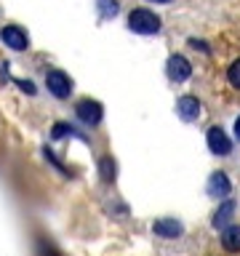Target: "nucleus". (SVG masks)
I'll list each match as a JSON object with an SVG mask.
<instances>
[{
  "instance_id": "7",
  "label": "nucleus",
  "mask_w": 240,
  "mask_h": 256,
  "mask_svg": "<svg viewBox=\"0 0 240 256\" xmlns=\"http://www.w3.org/2000/svg\"><path fill=\"white\" fill-rule=\"evenodd\" d=\"M152 232H155L158 238H166V240H176V238H182V222H176V219H155L152 222Z\"/></svg>"
},
{
  "instance_id": "2",
  "label": "nucleus",
  "mask_w": 240,
  "mask_h": 256,
  "mask_svg": "<svg viewBox=\"0 0 240 256\" xmlns=\"http://www.w3.org/2000/svg\"><path fill=\"white\" fill-rule=\"evenodd\" d=\"M46 86H48V91H51L56 99H67V96L72 94V80L67 72H62V70H51L46 75Z\"/></svg>"
},
{
  "instance_id": "12",
  "label": "nucleus",
  "mask_w": 240,
  "mask_h": 256,
  "mask_svg": "<svg viewBox=\"0 0 240 256\" xmlns=\"http://www.w3.org/2000/svg\"><path fill=\"white\" fill-rule=\"evenodd\" d=\"M99 176H102V182H112L118 176V166H115V160H112L110 155L99 160Z\"/></svg>"
},
{
  "instance_id": "3",
  "label": "nucleus",
  "mask_w": 240,
  "mask_h": 256,
  "mask_svg": "<svg viewBox=\"0 0 240 256\" xmlns=\"http://www.w3.org/2000/svg\"><path fill=\"white\" fill-rule=\"evenodd\" d=\"M75 115H78L80 123H86V126H99V123H102V118H104V110H102V104H99V102L83 99V102H78Z\"/></svg>"
},
{
  "instance_id": "9",
  "label": "nucleus",
  "mask_w": 240,
  "mask_h": 256,
  "mask_svg": "<svg viewBox=\"0 0 240 256\" xmlns=\"http://www.w3.org/2000/svg\"><path fill=\"white\" fill-rule=\"evenodd\" d=\"M230 192H232L230 176L224 174V171L211 174V179H208V195H211V198H227Z\"/></svg>"
},
{
  "instance_id": "14",
  "label": "nucleus",
  "mask_w": 240,
  "mask_h": 256,
  "mask_svg": "<svg viewBox=\"0 0 240 256\" xmlns=\"http://www.w3.org/2000/svg\"><path fill=\"white\" fill-rule=\"evenodd\" d=\"M51 136H54V139H62V136H78V131H75L70 123H56L54 131H51Z\"/></svg>"
},
{
  "instance_id": "6",
  "label": "nucleus",
  "mask_w": 240,
  "mask_h": 256,
  "mask_svg": "<svg viewBox=\"0 0 240 256\" xmlns=\"http://www.w3.org/2000/svg\"><path fill=\"white\" fill-rule=\"evenodd\" d=\"M192 75V64L184 59L182 54H174L171 59H168V78L176 80V83H184Z\"/></svg>"
},
{
  "instance_id": "5",
  "label": "nucleus",
  "mask_w": 240,
  "mask_h": 256,
  "mask_svg": "<svg viewBox=\"0 0 240 256\" xmlns=\"http://www.w3.org/2000/svg\"><path fill=\"white\" fill-rule=\"evenodd\" d=\"M206 142H208V150L214 152V155H230L232 152V144H230V136L222 131V128H208V134H206Z\"/></svg>"
},
{
  "instance_id": "8",
  "label": "nucleus",
  "mask_w": 240,
  "mask_h": 256,
  "mask_svg": "<svg viewBox=\"0 0 240 256\" xmlns=\"http://www.w3.org/2000/svg\"><path fill=\"white\" fill-rule=\"evenodd\" d=\"M176 112H179V118L184 123H192V120L200 118V102L198 96H182L179 102H176Z\"/></svg>"
},
{
  "instance_id": "13",
  "label": "nucleus",
  "mask_w": 240,
  "mask_h": 256,
  "mask_svg": "<svg viewBox=\"0 0 240 256\" xmlns=\"http://www.w3.org/2000/svg\"><path fill=\"white\" fill-rule=\"evenodd\" d=\"M227 80H230V86H232V88H240V59H235V62L230 64Z\"/></svg>"
},
{
  "instance_id": "4",
  "label": "nucleus",
  "mask_w": 240,
  "mask_h": 256,
  "mask_svg": "<svg viewBox=\"0 0 240 256\" xmlns=\"http://www.w3.org/2000/svg\"><path fill=\"white\" fill-rule=\"evenodd\" d=\"M0 40H3L8 48H14V51H24V48H30L27 32H24L22 27H16V24H8V27L0 30Z\"/></svg>"
},
{
  "instance_id": "15",
  "label": "nucleus",
  "mask_w": 240,
  "mask_h": 256,
  "mask_svg": "<svg viewBox=\"0 0 240 256\" xmlns=\"http://www.w3.org/2000/svg\"><path fill=\"white\" fill-rule=\"evenodd\" d=\"M99 11L104 19H110V16L118 14V0H99Z\"/></svg>"
},
{
  "instance_id": "1",
  "label": "nucleus",
  "mask_w": 240,
  "mask_h": 256,
  "mask_svg": "<svg viewBox=\"0 0 240 256\" xmlns=\"http://www.w3.org/2000/svg\"><path fill=\"white\" fill-rule=\"evenodd\" d=\"M128 27L134 32H139V35H155L160 30V16H155L147 8H134L128 14Z\"/></svg>"
},
{
  "instance_id": "18",
  "label": "nucleus",
  "mask_w": 240,
  "mask_h": 256,
  "mask_svg": "<svg viewBox=\"0 0 240 256\" xmlns=\"http://www.w3.org/2000/svg\"><path fill=\"white\" fill-rule=\"evenodd\" d=\"M152 3H171V0H152Z\"/></svg>"
},
{
  "instance_id": "17",
  "label": "nucleus",
  "mask_w": 240,
  "mask_h": 256,
  "mask_svg": "<svg viewBox=\"0 0 240 256\" xmlns=\"http://www.w3.org/2000/svg\"><path fill=\"white\" fill-rule=\"evenodd\" d=\"M235 136H238V142H240V118L235 120Z\"/></svg>"
},
{
  "instance_id": "16",
  "label": "nucleus",
  "mask_w": 240,
  "mask_h": 256,
  "mask_svg": "<svg viewBox=\"0 0 240 256\" xmlns=\"http://www.w3.org/2000/svg\"><path fill=\"white\" fill-rule=\"evenodd\" d=\"M16 83H19V88H22V91H27V94H35V86H32L30 80H16Z\"/></svg>"
},
{
  "instance_id": "11",
  "label": "nucleus",
  "mask_w": 240,
  "mask_h": 256,
  "mask_svg": "<svg viewBox=\"0 0 240 256\" xmlns=\"http://www.w3.org/2000/svg\"><path fill=\"white\" fill-rule=\"evenodd\" d=\"M235 208H238V206H235V200H224V203L216 208V214H214L211 224H214L216 230H224V227H227V222L232 219V214H235Z\"/></svg>"
},
{
  "instance_id": "10",
  "label": "nucleus",
  "mask_w": 240,
  "mask_h": 256,
  "mask_svg": "<svg viewBox=\"0 0 240 256\" xmlns=\"http://www.w3.org/2000/svg\"><path fill=\"white\" fill-rule=\"evenodd\" d=\"M222 246L227 254H240V224H227L222 230Z\"/></svg>"
}]
</instances>
